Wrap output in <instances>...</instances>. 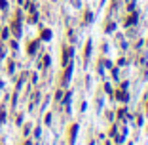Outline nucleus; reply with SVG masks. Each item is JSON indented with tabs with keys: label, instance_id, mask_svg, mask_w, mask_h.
Listing matches in <instances>:
<instances>
[{
	"label": "nucleus",
	"instance_id": "nucleus-2",
	"mask_svg": "<svg viewBox=\"0 0 148 145\" xmlns=\"http://www.w3.org/2000/svg\"><path fill=\"white\" fill-rule=\"evenodd\" d=\"M49 36H51V32H49V31H44V32H42V38H46V40H48Z\"/></svg>",
	"mask_w": 148,
	"mask_h": 145
},
{
	"label": "nucleus",
	"instance_id": "nucleus-1",
	"mask_svg": "<svg viewBox=\"0 0 148 145\" xmlns=\"http://www.w3.org/2000/svg\"><path fill=\"white\" fill-rule=\"evenodd\" d=\"M36 46H38V42H32V44L29 46V54H34V50H36Z\"/></svg>",
	"mask_w": 148,
	"mask_h": 145
},
{
	"label": "nucleus",
	"instance_id": "nucleus-3",
	"mask_svg": "<svg viewBox=\"0 0 148 145\" xmlns=\"http://www.w3.org/2000/svg\"><path fill=\"white\" fill-rule=\"evenodd\" d=\"M135 19H137V17H135V15H131V17L127 19V25H133V23H135Z\"/></svg>",
	"mask_w": 148,
	"mask_h": 145
},
{
	"label": "nucleus",
	"instance_id": "nucleus-4",
	"mask_svg": "<svg viewBox=\"0 0 148 145\" xmlns=\"http://www.w3.org/2000/svg\"><path fill=\"white\" fill-rule=\"evenodd\" d=\"M118 97H120V99H127V97H125V94H123V92H118Z\"/></svg>",
	"mask_w": 148,
	"mask_h": 145
}]
</instances>
